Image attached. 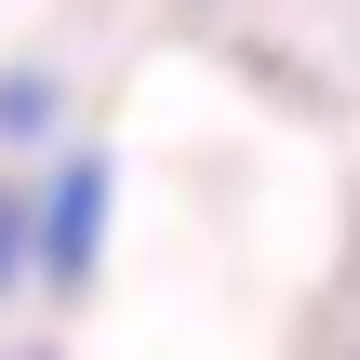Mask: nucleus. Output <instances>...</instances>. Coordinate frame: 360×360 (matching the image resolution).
Here are the masks:
<instances>
[{"instance_id":"obj_1","label":"nucleus","mask_w":360,"mask_h":360,"mask_svg":"<svg viewBox=\"0 0 360 360\" xmlns=\"http://www.w3.org/2000/svg\"><path fill=\"white\" fill-rule=\"evenodd\" d=\"M94 227H107V187H94V160H67V174H53V240H40V281H67V294H80Z\"/></svg>"},{"instance_id":"obj_2","label":"nucleus","mask_w":360,"mask_h":360,"mask_svg":"<svg viewBox=\"0 0 360 360\" xmlns=\"http://www.w3.org/2000/svg\"><path fill=\"white\" fill-rule=\"evenodd\" d=\"M13 254H27V227H13V200H0V281H13Z\"/></svg>"}]
</instances>
